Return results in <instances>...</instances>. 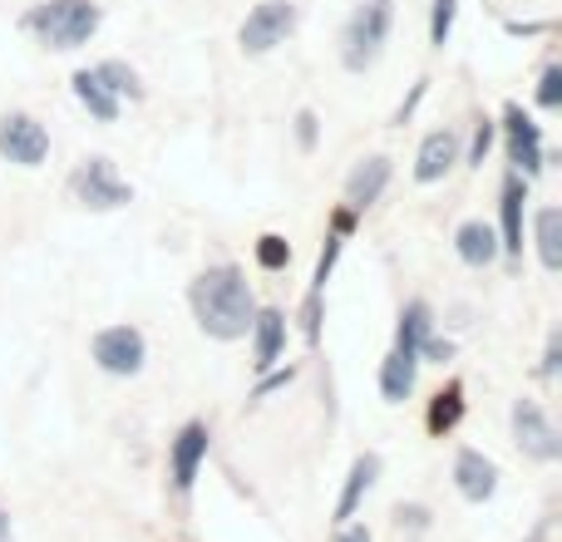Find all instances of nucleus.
Wrapping results in <instances>:
<instances>
[{
    "mask_svg": "<svg viewBox=\"0 0 562 542\" xmlns=\"http://www.w3.org/2000/svg\"><path fill=\"white\" fill-rule=\"evenodd\" d=\"M188 301H193V316H198V326H203V336L243 340L247 330H252L257 296H252V281H247L243 267H233V262L207 267L203 276L193 281Z\"/></svg>",
    "mask_w": 562,
    "mask_h": 542,
    "instance_id": "1",
    "label": "nucleus"
},
{
    "mask_svg": "<svg viewBox=\"0 0 562 542\" xmlns=\"http://www.w3.org/2000/svg\"><path fill=\"white\" fill-rule=\"evenodd\" d=\"M99 20H104V10L94 0H40L25 15V30L45 49H79V45H89Z\"/></svg>",
    "mask_w": 562,
    "mask_h": 542,
    "instance_id": "2",
    "label": "nucleus"
},
{
    "mask_svg": "<svg viewBox=\"0 0 562 542\" xmlns=\"http://www.w3.org/2000/svg\"><path fill=\"white\" fill-rule=\"evenodd\" d=\"M395 25V0H360V10L346 20V35H340V65L346 69H370L380 59Z\"/></svg>",
    "mask_w": 562,
    "mask_h": 542,
    "instance_id": "3",
    "label": "nucleus"
},
{
    "mask_svg": "<svg viewBox=\"0 0 562 542\" xmlns=\"http://www.w3.org/2000/svg\"><path fill=\"white\" fill-rule=\"evenodd\" d=\"M69 193H75V203H85L89 213H114V207L134 203V188L119 178V168L109 163V158H85V163L75 168V178H69Z\"/></svg>",
    "mask_w": 562,
    "mask_h": 542,
    "instance_id": "4",
    "label": "nucleus"
},
{
    "mask_svg": "<svg viewBox=\"0 0 562 542\" xmlns=\"http://www.w3.org/2000/svg\"><path fill=\"white\" fill-rule=\"evenodd\" d=\"M89 355L104 375H138L148 360V340L138 326H104L94 340H89Z\"/></svg>",
    "mask_w": 562,
    "mask_h": 542,
    "instance_id": "5",
    "label": "nucleus"
},
{
    "mask_svg": "<svg viewBox=\"0 0 562 542\" xmlns=\"http://www.w3.org/2000/svg\"><path fill=\"white\" fill-rule=\"evenodd\" d=\"M291 30H296V5H291V0H262V5H252V15L243 20L237 39H243V55H267Z\"/></svg>",
    "mask_w": 562,
    "mask_h": 542,
    "instance_id": "6",
    "label": "nucleus"
},
{
    "mask_svg": "<svg viewBox=\"0 0 562 542\" xmlns=\"http://www.w3.org/2000/svg\"><path fill=\"white\" fill-rule=\"evenodd\" d=\"M0 158L15 168H40L49 158V128L30 114H5L0 118Z\"/></svg>",
    "mask_w": 562,
    "mask_h": 542,
    "instance_id": "7",
    "label": "nucleus"
},
{
    "mask_svg": "<svg viewBox=\"0 0 562 542\" xmlns=\"http://www.w3.org/2000/svg\"><path fill=\"white\" fill-rule=\"evenodd\" d=\"M514 439L528 459H538V464H553V459L562 454V439H558L553 419L543 415L538 399H518L514 405Z\"/></svg>",
    "mask_w": 562,
    "mask_h": 542,
    "instance_id": "8",
    "label": "nucleus"
},
{
    "mask_svg": "<svg viewBox=\"0 0 562 542\" xmlns=\"http://www.w3.org/2000/svg\"><path fill=\"white\" fill-rule=\"evenodd\" d=\"M207 444H213V434H207L203 419H193V425L178 429L173 449H168V464H173V488H178V494H188V488L198 484V468H203V459H207Z\"/></svg>",
    "mask_w": 562,
    "mask_h": 542,
    "instance_id": "9",
    "label": "nucleus"
},
{
    "mask_svg": "<svg viewBox=\"0 0 562 542\" xmlns=\"http://www.w3.org/2000/svg\"><path fill=\"white\" fill-rule=\"evenodd\" d=\"M504 134H508V163L524 168V178H533L538 168H543V128H538L518 104H508Z\"/></svg>",
    "mask_w": 562,
    "mask_h": 542,
    "instance_id": "10",
    "label": "nucleus"
},
{
    "mask_svg": "<svg viewBox=\"0 0 562 542\" xmlns=\"http://www.w3.org/2000/svg\"><path fill=\"white\" fill-rule=\"evenodd\" d=\"M454 484H459V494H464L469 504H484V498H494V488H498L494 459L479 454V449H459V454H454Z\"/></svg>",
    "mask_w": 562,
    "mask_h": 542,
    "instance_id": "11",
    "label": "nucleus"
},
{
    "mask_svg": "<svg viewBox=\"0 0 562 542\" xmlns=\"http://www.w3.org/2000/svg\"><path fill=\"white\" fill-rule=\"evenodd\" d=\"M390 158L385 154H375V158H360L356 163V173L346 178V203H350V213H360V207H370V203H380V193L390 188Z\"/></svg>",
    "mask_w": 562,
    "mask_h": 542,
    "instance_id": "12",
    "label": "nucleus"
},
{
    "mask_svg": "<svg viewBox=\"0 0 562 542\" xmlns=\"http://www.w3.org/2000/svg\"><path fill=\"white\" fill-rule=\"evenodd\" d=\"M454 163H459V134H454V128H435V134L419 144L415 183H439V178H445Z\"/></svg>",
    "mask_w": 562,
    "mask_h": 542,
    "instance_id": "13",
    "label": "nucleus"
},
{
    "mask_svg": "<svg viewBox=\"0 0 562 542\" xmlns=\"http://www.w3.org/2000/svg\"><path fill=\"white\" fill-rule=\"evenodd\" d=\"M524 203H528V178L508 173L504 197H498V213H504V237H498V252H508V257L524 252Z\"/></svg>",
    "mask_w": 562,
    "mask_h": 542,
    "instance_id": "14",
    "label": "nucleus"
},
{
    "mask_svg": "<svg viewBox=\"0 0 562 542\" xmlns=\"http://www.w3.org/2000/svg\"><path fill=\"white\" fill-rule=\"evenodd\" d=\"M281 346H286V316L281 310H257L252 316V365L257 370H272L281 360Z\"/></svg>",
    "mask_w": 562,
    "mask_h": 542,
    "instance_id": "15",
    "label": "nucleus"
},
{
    "mask_svg": "<svg viewBox=\"0 0 562 542\" xmlns=\"http://www.w3.org/2000/svg\"><path fill=\"white\" fill-rule=\"evenodd\" d=\"M375 478H380V459H375V454H360L356 464H350L346 488H340V498H336V523H350V518H356L360 498L375 488Z\"/></svg>",
    "mask_w": 562,
    "mask_h": 542,
    "instance_id": "16",
    "label": "nucleus"
},
{
    "mask_svg": "<svg viewBox=\"0 0 562 542\" xmlns=\"http://www.w3.org/2000/svg\"><path fill=\"white\" fill-rule=\"evenodd\" d=\"M415 375H419V355L390 350L385 365H380V395H385L390 405H405V399L415 395Z\"/></svg>",
    "mask_w": 562,
    "mask_h": 542,
    "instance_id": "17",
    "label": "nucleus"
},
{
    "mask_svg": "<svg viewBox=\"0 0 562 542\" xmlns=\"http://www.w3.org/2000/svg\"><path fill=\"white\" fill-rule=\"evenodd\" d=\"M454 252L464 267H488L498 257V233L488 223H464L454 233Z\"/></svg>",
    "mask_w": 562,
    "mask_h": 542,
    "instance_id": "18",
    "label": "nucleus"
},
{
    "mask_svg": "<svg viewBox=\"0 0 562 542\" xmlns=\"http://www.w3.org/2000/svg\"><path fill=\"white\" fill-rule=\"evenodd\" d=\"M75 99L99 118V124H114L119 118V99H114V89L99 79V69H79L75 75Z\"/></svg>",
    "mask_w": 562,
    "mask_h": 542,
    "instance_id": "19",
    "label": "nucleus"
},
{
    "mask_svg": "<svg viewBox=\"0 0 562 542\" xmlns=\"http://www.w3.org/2000/svg\"><path fill=\"white\" fill-rule=\"evenodd\" d=\"M429 330H435V310H429L425 301H409V306L400 310L395 350H409V355H419V346H425V340H429Z\"/></svg>",
    "mask_w": 562,
    "mask_h": 542,
    "instance_id": "20",
    "label": "nucleus"
},
{
    "mask_svg": "<svg viewBox=\"0 0 562 542\" xmlns=\"http://www.w3.org/2000/svg\"><path fill=\"white\" fill-rule=\"evenodd\" d=\"M538 257L548 271L562 267V213L558 207H538Z\"/></svg>",
    "mask_w": 562,
    "mask_h": 542,
    "instance_id": "21",
    "label": "nucleus"
},
{
    "mask_svg": "<svg viewBox=\"0 0 562 542\" xmlns=\"http://www.w3.org/2000/svg\"><path fill=\"white\" fill-rule=\"evenodd\" d=\"M459 415H464V389H459V385L439 389L435 405H429V434H445V429H454Z\"/></svg>",
    "mask_w": 562,
    "mask_h": 542,
    "instance_id": "22",
    "label": "nucleus"
},
{
    "mask_svg": "<svg viewBox=\"0 0 562 542\" xmlns=\"http://www.w3.org/2000/svg\"><path fill=\"white\" fill-rule=\"evenodd\" d=\"M99 79L114 89V99H144V84H138V75L124 65V59H104V65H99Z\"/></svg>",
    "mask_w": 562,
    "mask_h": 542,
    "instance_id": "23",
    "label": "nucleus"
},
{
    "mask_svg": "<svg viewBox=\"0 0 562 542\" xmlns=\"http://www.w3.org/2000/svg\"><path fill=\"white\" fill-rule=\"evenodd\" d=\"M454 10H459V0H435V10H429V45H449Z\"/></svg>",
    "mask_w": 562,
    "mask_h": 542,
    "instance_id": "24",
    "label": "nucleus"
},
{
    "mask_svg": "<svg viewBox=\"0 0 562 542\" xmlns=\"http://www.w3.org/2000/svg\"><path fill=\"white\" fill-rule=\"evenodd\" d=\"M257 262H262L267 271H281L291 262V247H286V237H277V233H267V237H257Z\"/></svg>",
    "mask_w": 562,
    "mask_h": 542,
    "instance_id": "25",
    "label": "nucleus"
},
{
    "mask_svg": "<svg viewBox=\"0 0 562 542\" xmlns=\"http://www.w3.org/2000/svg\"><path fill=\"white\" fill-rule=\"evenodd\" d=\"M538 104H543V109H558V104H562V69H558V65L543 69V84H538Z\"/></svg>",
    "mask_w": 562,
    "mask_h": 542,
    "instance_id": "26",
    "label": "nucleus"
},
{
    "mask_svg": "<svg viewBox=\"0 0 562 542\" xmlns=\"http://www.w3.org/2000/svg\"><path fill=\"white\" fill-rule=\"evenodd\" d=\"M336 257H340V233H336V237H326V252H321V262H316V281H311V291H326Z\"/></svg>",
    "mask_w": 562,
    "mask_h": 542,
    "instance_id": "27",
    "label": "nucleus"
},
{
    "mask_svg": "<svg viewBox=\"0 0 562 542\" xmlns=\"http://www.w3.org/2000/svg\"><path fill=\"white\" fill-rule=\"evenodd\" d=\"M291 380H296V365H286V370H272V375H267L262 385H257V395H252V399H267V395H272V389H286Z\"/></svg>",
    "mask_w": 562,
    "mask_h": 542,
    "instance_id": "28",
    "label": "nucleus"
},
{
    "mask_svg": "<svg viewBox=\"0 0 562 542\" xmlns=\"http://www.w3.org/2000/svg\"><path fill=\"white\" fill-rule=\"evenodd\" d=\"M449 355H454V346H449V340H439L435 330H429V340L419 346V360H435V365H445Z\"/></svg>",
    "mask_w": 562,
    "mask_h": 542,
    "instance_id": "29",
    "label": "nucleus"
},
{
    "mask_svg": "<svg viewBox=\"0 0 562 542\" xmlns=\"http://www.w3.org/2000/svg\"><path fill=\"white\" fill-rule=\"evenodd\" d=\"M296 144L306 148V154L316 148V114H311V109H301L296 114Z\"/></svg>",
    "mask_w": 562,
    "mask_h": 542,
    "instance_id": "30",
    "label": "nucleus"
},
{
    "mask_svg": "<svg viewBox=\"0 0 562 542\" xmlns=\"http://www.w3.org/2000/svg\"><path fill=\"white\" fill-rule=\"evenodd\" d=\"M488 144H494V124H488V118H484V124L474 128V154H469V163H484Z\"/></svg>",
    "mask_w": 562,
    "mask_h": 542,
    "instance_id": "31",
    "label": "nucleus"
},
{
    "mask_svg": "<svg viewBox=\"0 0 562 542\" xmlns=\"http://www.w3.org/2000/svg\"><path fill=\"white\" fill-rule=\"evenodd\" d=\"M336 542H370V528H360V523H340V538Z\"/></svg>",
    "mask_w": 562,
    "mask_h": 542,
    "instance_id": "32",
    "label": "nucleus"
},
{
    "mask_svg": "<svg viewBox=\"0 0 562 542\" xmlns=\"http://www.w3.org/2000/svg\"><path fill=\"white\" fill-rule=\"evenodd\" d=\"M553 370H558V340H553V346H548V360H543V375H553Z\"/></svg>",
    "mask_w": 562,
    "mask_h": 542,
    "instance_id": "33",
    "label": "nucleus"
},
{
    "mask_svg": "<svg viewBox=\"0 0 562 542\" xmlns=\"http://www.w3.org/2000/svg\"><path fill=\"white\" fill-rule=\"evenodd\" d=\"M0 542H15V538H10V513H5V508H0Z\"/></svg>",
    "mask_w": 562,
    "mask_h": 542,
    "instance_id": "34",
    "label": "nucleus"
}]
</instances>
